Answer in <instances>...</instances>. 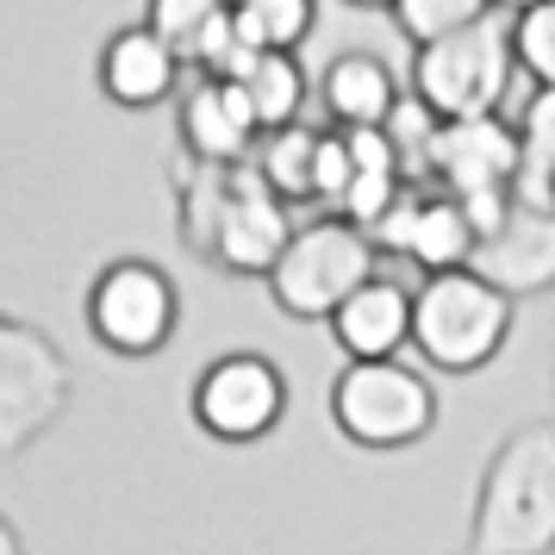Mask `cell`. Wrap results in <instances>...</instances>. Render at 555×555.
Instances as JSON below:
<instances>
[{
	"instance_id": "cell-1",
	"label": "cell",
	"mask_w": 555,
	"mask_h": 555,
	"mask_svg": "<svg viewBox=\"0 0 555 555\" xmlns=\"http://www.w3.org/2000/svg\"><path fill=\"white\" fill-rule=\"evenodd\" d=\"M176 225H181V244L201 250L212 269L269 281V269L287 250V237L300 231V219H294V201H281L256 163L219 169V163H194V156L181 151Z\"/></svg>"
},
{
	"instance_id": "cell-2",
	"label": "cell",
	"mask_w": 555,
	"mask_h": 555,
	"mask_svg": "<svg viewBox=\"0 0 555 555\" xmlns=\"http://www.w3.org/2000/svg\"><path fill=\"white\" fill-rule=\"evenodd\" d=\"M555 550V418L518 425L493 443L475 487L468 555H550Z\"/></svg>"
},
{
	"instance_id": "cell-3",
	"label": "cell",
	"mask_w": 555,
	"mask_h": 555,
	"mask_svg": "<svg viewBox=\"0 0 555 555\" xmlns=\"http://www.w3.org/2000/svg\"><path fill=\"white\" fill-rule=\"evenodd\" d=\"M512 319L518 300L500 281L468 269H437L418 281V319H412V350L425 356L437 375H480L487 362H500L512 344Z\"/></svg>"
},
{
	"instance_id": "cell-4",
	"label": "cell",
	"mask_w": 555,
	"mask_h": 555,
	"mask_svg": "<svg viewBox=\"0 0 555 555\" xmlns=\"http://www.w3.org/2000/svg\"><path fill=\"white\" fill-rule=\"evenodd\" d=\"M518 69V44H512V13H480L475 26L412 44V69L405 88L437 113V119H487L500 113Z\"/></svg>"
},
{
	"instance_id": "cell-5",
	"label": "cell",
	"mask_w": 555,
	"mask_h": 555,
	"mask_svg": "<svg viewBox=\"0 0 555 555\" xmlns=\"http://www.w3.org/2000/svg\"><path fill=\"white\" fill-rule=\"evenodd\" d=\"M369 275H380V244L369 225H356L344 212H319L306 219L281 262L269 269V300L281 319H300V325H331V312L350 300Z\"/></svg>"
},
{
	"instance_id": "cell-6",
	"label": "cell",
	"mask_w": 555,
	"mask_h": 555,
	"mask_svg": "<svg viewBox=\"0 0 555 555\" xmlns=\"http://www.w3.org/2000/svg\"><path fill=\"white\" fill-rule=\"evenodd\" d=\"M331 430L356 450H412L437 430V387L418 369H405L400 356L375 362H344L331 380Z\"/></svg>"
},
{
	"instance_id": "cell-7",
	"label": "cell",
	"mask_w": 555,
	"mask_h": 555,
	"mask_svg": "<svg viewBox=\"0 0 555 555\" xmlns=\"http://www.w3.org/2000/svg\"><path fill=\"white\" fill-rule=\"evenodd\" d=\"M81 319L88 337L119 362H151L169 350V337L181 325V294L169 269L151 256H113L101 275L81 294Z\"/></svg>"
},
{
	"instance_id": "cell-8",
	"label": "cell",
	"mask_w": 555,
	"mask_h": 555,
	"mask_svg": "<svg viewBox=\"0 0 555 555\" xmlns=\"http://www.w3.org/2000/svg\"><path fill=\"white\" fill-rule=\"evenodd\" d=\"M76 400V369L51 331L31 319H0V455H26L63 425Z\"/></svg>"
},
{
	"instance_id": "cell-9",
	"label": "cell",
	"mask_w": 555,
	"mask_h": 555,
	"mask_svg": "<svg viewBox=\"0 0 555 555\" xmlns=\"http://www.w3.org/2000/svg\"><path fill=\"white\" fill-rule=\"evenodd\" d=\"M188 418L212 443H231V450L262 443L287 418V375H281V362L262 350L212 356L194 375V387H188Z\"/></svg>"
},
{
	"instance_id": "cell-10",
	"label": "cell",
	"mask_w": 555,
	"mask_h": 555,
	"mask_svg": "<svg viewBox=\"0 0 555 555\" xmlns=\"http://www.w3.org/2000/svg\"><path fill=\"white\" fill-rule=\"evenodd\" d=\"M518 169H525V144L518 126L487 113V119H443L425 151V181L450 188L455 201L475 194H518Z\"/></svg>"
},
{
	"instance_id": "cell-11",
	"label": "cell",
	"mask_w": 555,
	"mask_h": 555,
	"mask_svg": "<svg viewBox=\"0 0 555 555\" xmlns=\"http://www.w3.org/2000/svg\"><path fill=\"white\" fill-rule=\"evenodd\" d=\"M375 244L393 250V256H405V262H418L425 275H437V269H468V262H475L480 225L468 219V206L455 201L450 188L412 181L400 201L380 212Z\"/></svg>"
},
{
	"instance_id": "cell-12",
	"label": "cell",
	"mask_w": 555,
	"mask_h": 555,
	"mask_svg": "<svg viewBox=\"0 0 555 555\" xmlns=\"http://www.w3.org/2000/svg\"><path fill=\"white\" fill-rule=\"evenodd\" d=\"M181 151L194 163H219V169H237V163H256L262 151V113H256L250 88L231 76H194L188 94H181L176 113Z\"/></svg>"
},
{
	"instance_id": "cell-13",
	"label": "cell",
	"mask_w": 555,
	"mask_h": 555,
	"mask_svg": "<svg viewBox=\"0 0 555 555\" xmlns=\"http://www.w3.org/2000/svg\"><path fill=\"white\" fill-rule=\"evenodd\" d=\"M181 76H194V69H188L176 44H169L163 31H151L144 20H138V26H119L101 44V56H94L101 94L113 106H126V113H151V106L176 101Z\"/></svg>"
},
{
	"instance_id": "cell-14",
	"label": "cell",
	"mask_w": 555,
	"mask_h": 555,
	"mask_svg": "<svg viewBox=\"0 0 555 555\" xmlns=\"http://www.w3.org/2000/svg\"><path fill=\"white\" fill-rule=\"evenodd\" d=\"M475 269L487 281H500L512 300L550 294V287H555V206L512 201V212L480 237Z\"/></svg>"
},
{
	"instance_id": "cell-15",
	"label": "cell",
	"mask_w": 555,
	"mask_h": 555,
	"mask_svg": "<svg viewBox=\"0 0 555 555\" xmlns=\"http://www.w3.org/2000/svg\"><path fill=\"white\" fill-rule=\"evenodd\" d=\"M412 319H418V287H400L393 275H369L331 312V337H337L344 362H375V356L412 350Z\"/></svg>"
},
{
	"instance_id": "cell-16",
	"label": "cell",
	"mask_w": 555,
	"mask_h": 555,
	"mask_svg": "<svg viewBox=\"0 0 555 555\" xmlns=\"http://www.w3.org/2000/svg\"><path fill=\"white\" fill-rule=\"evenodd\" d=\"M319 101H325L331 126H387L400 113L405 88L380 51H337L319 76Z\"/></svg>"
},
{
	"instance_id": "cell-17",
	"label": "cell",
	"mask_w": 555,
	"mask_h": 555,
	"mask_svg": "<svg viewBox=\"0 0 555 555\" xmlns=\"http://www.w3.org/2000/svg\"><path fill=\"white\" fill-rule=\"evenodd\" d=\"M319 138L325 131H312V126H275V131H262V151H256V169H262V181L275 188L281 201H312L319 194Z\"/></svg>"
},
{
	"instance_id": "cell-18",
	"label": "cell",
	"mask_w": 555,
	"mask_h": 555,
	"mask_svg": "<svg viewBox=\"0 0 555 555\" xmlns=\"http://www.w3.org/2000/svg\"><path fill=\"white\" fill-rule=\"evenodd\" d=\"M231 81H244V88H250V101H256V113H262V126H269V131L294 126V119H300V106L312 101V81H306L300 51H262L244 76H231Z\"/></svg>"
},
{
	"instance_id": "cell-19",
	"label": "cell",
	"mask_w": 555,
	"mask_h": 555,
	"mask_svg": "<svg viewBox=\"0 0 555 555\" xmlns=\"http://www.w3.org/2000/svg\"><path fill=\"white\" fill-rule=\"evenodd\" d=\"M231 13L256 51H300L319 31V0H231Z\"/></svg>"
},
{
	"instance_id": "cell-20",
	"label": "cell",
	"mask_w": 555,
	"mask_h": 555,
	"mask_svg": "<svg viewBox=\"0 0 555 555\" xmlns=\"http://www.w3.org/2000/svg\"><path fill=\"white\" fill-rule=\"evenodd\" d=\"M225 7H231V0H144V26L163 31V38L181 51V63L194 69V56H201L206 31L225 20Z\"/></svg>"
},
{
	"instance_id": "cell-21",
	"label": "cell",
	"mask_w": 555,
	"mask_h": 555,
	"mask_svg": "<svg viewBox=\"0 0 555 555\" xmlns=\"http://www.w3.org/2000/svg\"><path fill=\"white\" fill-rule=\"evenodd\" d=\"M393 31L405 44H430V38H450V31L475 26L480 13H493L487 0H393Z\"/></svg>"
},
{
	"instance_id": "cell-22",
	"label": "cell",
	"mask_w": 555,
	"mask_h": 555,
	"mask_svg": "<svg viewBox=\"0 0 555 555\" xmlns=\"http://www.w3.org/2000/svg\"><path fill=\"white\" fill-rule=\"evenodd\" d=\"M512 44H518V69L530 88H555V0L512 13Z\"/></svg>"
},
{
	"instance_id": "cell-23",
	"label": "cell",
	"mask_w": 555,
	"mask_h": 555,
	"mask_svg": "<svg viewBox=\"0 0 555 555\" xmlns=\"http://www.w3.org/2000/svg\"><path fill=\"white\" fill-rule=\"evenodd\" d=\"M0 555H26V537H20L13 518H0Z\"/></svg>"
},
{
	"instance_id": "cell-24",
	"label": "cell",
	"mask_w": 555,
	"mask_h": 555,
	"mask_svg": "<svg viewBox=\"0 0 555 555\" xmlns=\"http://www.w3.org/2000/svg\"><path fill=\"white\" fill-rule=\"evenodd\" d=\"M337 7H350V13H380V7H393V0H337Z\"/></svg>"
},
{
	"instance_id": "cell-25",
	"label": "cell",
	"mask_w": 555,
	"mask_h": 555,
	"mask_svg": "<svg viewBox=\"0 0 555 555\" xmlns=\"http://www.w3.org/2000/svg\"><path fill=\"white\" fill-rule=\"evenodd\" d=\"M493 13H525V7H537V0H487Z\"/></svg>"
},
{
	"instance_id": "cell-26",
	"label": "cell",
	"mask_w": 555,
	"mask_h": 555,
	"mask_svg": "<svg viewBox=\"0 0 555 555\" xmlns=\"http://www.w3.org/2000/svg\"><path fill=\"white\" fill-rule=\"evenodd\" d=\"M550 206H555V176H550Z\"/></svg>"
},
{
	"instance_id": "cell-27",
	"label": "cell",
	"mask_w": 555,
	"mask_h": 555,
	"mask_svg": "<svg viewBox=\"0 0 555 555\" xmlns=\"http://www.w3.org/2000/svg\"><path fill=\"white\" fill-rule=\"evenodd\" d=\"M462 555H468V550H462Z\"/></svg>"
},
{
	"instance_id": "cell-28",
	"label": "cell",
	"mask_w": 555,
	"mask_h": 555,
	"mask_svg": "<svg viewBox=\"0 0 555 555\" xmlns=\"http://www.w3.org/2000/svg\"><path fill=\"white\" fill-rule=\"evenodd\" d=\"M550 555H555V550H550Z\"/></svg>"
}]
</instances>
